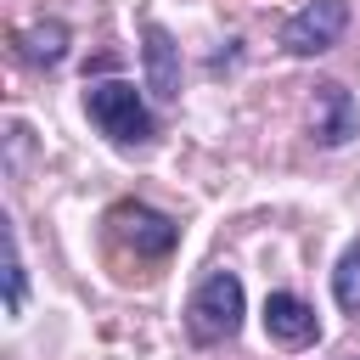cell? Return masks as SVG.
<instances>
[{
    "mask_svg": "<svg viewBox=\"0 0 360 360\" xmlns=\"http://www.w3.org/2000/svg\"><path fill=\"white\" fill-rule=\"evenodd\" d=\"M84 112H90V124H96L112 146H146V141H152V112H146V101L135 96L129 79H101V84H90V90H84Z\"/></svg>",
    "mask_w": 360,
    "mask_h": 360,
    "instance_id": "cell-1",
    "label": "cell"
},
{
    "mask_svg": "<svg viewBox=\"0 0 360 360\" xmlns=\"http://www.w3.org/2000/svg\"><path fill=\"white\" fill-rule=\"evenodd\" d=\"M236 326H242V281L231 270H214L186 304V332L191 343H231Z\"/></svg>",
    "mask_w": 360,
    "mask_h": 360,
    "instance_id": "cell-2",
    "label": "cell"
},
{
    "mask_svg": "<svg viewBox=\"0 0 360 360\" xmlns=\"http://www.w3.org/2000/svg\"><path fill=\"white\" fill-rule=\"evenodd\" d=\"M343 28H349V0H309L304 11L287 17L281 45H287V56H321L338 45Z\"/></svg>",
    "mask_w": 360,
    "mask_h": 360,
    "instance_id": "cell-3",
    "label": "cell"
},
{
    "mask_svg": "<svg viewBox=\"0 0 360 360\" xmlns=\"http://www.w3.org/2000/svg\"><path fill=\"white\" fill-rule=\"evenodd\" d=\"M107 225H112L135 253H146V259H163V253L180 242V225H174L169 214L146 208V202H118V208L107 214Z\"/></svg>",
    "mask_w": 360,
    "mask_h": 360,
    "instance_id": "cell-4",
    "label": "cell"
},
{
    "mask_svg": "<svg viewBox=\"0 0 360 360\" xmlns=\"http://www.w3.org/2000/svg\"><path fill=\"white\" fill-rule=\"evenodd\" d=\"M264 332H270V343H281V349H309V343L321 338V321H315V309H309L298 292H270V298H264Z\"/></svg>",
    "mask_w": 360,
    "mask_h": 360,
    "instance_id": "cell-5",
    "label": "cell"
},
{
    "mask_svg": "<svg viewBox=\"0 0 360 360\" xmlns=\"http://www.w3.org/2000/svg\"><path fill=\"white\" fill-rule=\"evenodd\" d=\"M309 129H315V141L321 146H343L354 129H360V112H354V96L338 84V79H326V84H315V112H309Z\"/></svg>",
    "mask_w": 360,
    "mask_h": 360,
    "instance_id": "cell-6",
    "label": "cell"
},
{
    "mask_svg": "<svg viewBox=\"0 0 360 360\" xmlns=\"http://www.w3.org/2000/svg\"><path fill=\"white\" fill-rule=\"evenodd\" d=\"M141 56H146V90L158 101H174L180 96V45L169 39L163 22H146L141 28Z\"/></svg>",
    "mask_w": 360,
    "mask_h": 360,
    "instance_id": "cell-7",
    "label": "cell"
},
{
    "mask_svg": "<svg viewBox=\"0 0 360 360\" xmlns=\"http://www.w3.org/2000/svg\"><path fill=\"white\" fill-rule=\"evenodd\" d=\"M11 39H17V51H22L34 68H56V62L68 56V22H62V17H45V22H34V28L11 34Z\"/></svg>",
    "mask_w": 360,
    "mask_h": 360,
    "instance_id": "cell-8",
    "label": "cell"
},
{
    "mask_svg": "<svg viewBox=\"0 0 360 360\" xmlns=\"http://www.w3.org/2000/svg\"><path fill=\"white\" fill-rule=\"evenodd\" d=\"M332 292H338V309L360 315V242L343 248V259H338V270H332Z\"/></svg>",
    "mask_w": 360,
    "mask_h": 360,
    "instance_id": "cell-9",
    "label": "cell"
},
{
    "mask_svg": "<svg viewBox=\"0 0 360 360\" xmlns=\"http://www.w3.org/2000/svg\"><path fill=\"white\" fill-rule=\"evenodd\" d=\"M6 309H22V259H17V236L6 231Z\"/></svg>",
    "mask_w": 360,
    "mask_h": 360,
    "instance_id": "cell-10",
    "label": "cell"
}]
</instances>
